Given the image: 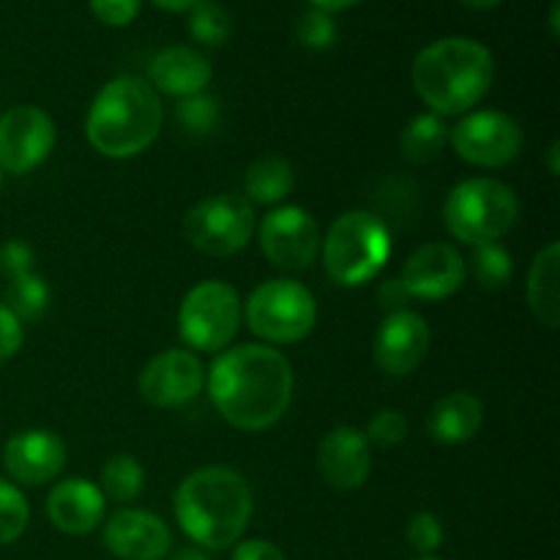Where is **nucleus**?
<instances>
[{
    "label": "nucleus",
    "instance_id": "44",
    "mask_svg": "<svg viewBox=\"0 0 560 560\" xmlns=\"http://www.w3.org/2000/svg\"><path fill=\"white\" fill-rule=\"evenodd\" d=\"M550 27H552V36H558V3H552V11H550Z\"/></svg>",
    "mask_w": 560,
    "mask_h": 560
},
{
    "label": "nucleus",
    "instance_id": "31",
    "mask_svg": "<svg viewBox=\"0 0 560 560\" xmlns=\"http://www.w3.org/2000/svg\"><path fill=\"white\" fill-rule=\"evenodd\" d=\"M295 38L310 49H328L337 42V25H334L328 11H320L312 5V9H306L295 20Z\"/></svg>",
    "mask_w": 560,
    "mask_h": 560
},
{
    "label": "nucleus",
    "instance_id": "10",
    "mask_svg": "<svg viewBox=\"0 0 560 560\" xmlns=\"http://www.w3.org/2000/svg\"><path fill=\"white\" fill-rule=\"evenodd\" d=\"M459 159L476 167H506L523 151V129L517 120L498 109H481L459 120L448 135Z\"/></svg>",
    "mask_w": 560,
    "mask_h": 560
},
{
    "label": "nucleus",
    "instance_id": "36",
    "mask_svg": "<svg viewBox=\"0 0 560 560\" xmlns=\"http://www.w3.org/2000/svg\"><path fill=\"white\" fill-rule=\"evenodd\" d=\"M22 339H25L22 323L0 304V361L11 359L22 348Z\"/></svg>",
    "mask_w": 560,
    "mask_h": 560
},
{
    "label": "nucleus",
    "instance_id": "15",
    "mask_svg": "<svg viewBox=\"0 0 560 560\" xmlns=\"http://www.w3.org/2000/svg\"><path fill=\"white\" fill-rule=\"evenodd\" d=\"M432 334L419 312L397 310L381 323L375 337V361L386 375H410L424 364Z\"/></svg>",
    "mask_w": 560,
    "mask_h": 560
},
{
    "label": "nucleus",
    "instance_id": "33",
    "mask_svg": "<svg viewBox=\"0 0 560 560\" xmlns=\"http://www.w3.org/2000/svg\"><path fill=\"white\" fill-rule=\"evenodd\" d=\"M408 541L419 556H432L443 545V525L432 512H419L408 523Z\"/></svg>",
    "mask_w": 560,
    "mask_h": 560
},
{
    "label": "nucleus",
    "instance_id": "30",
    "mask_svg": "<svg viewBox=\"0 0 560 560\" xmlns=\"http://www.w3.org/2000/svg\"><path fill=\"white\" fill-rule=\"evenodd\" d=\"M27 520H31V509H27L25 495L14 485L0 479V547L20 539L27 528Z\"/></svg>",
    "mask_w": 560,
    "mask_h": 560
},
{
    "label": "nucleus",
    "instance_id": "3",
    "mask_svg": "<svg viewBox=\"0 0 560 560\" xmlns=\"http://www.w3.org/2000/svg\"><path fill=\"white\" fill-rule=\"evenodd\" d=\"M495 58L481 42L465 36L441 38L413 60V88L435 115H463L490 93Z\"/></svg>",
    "mask_w": 560,
    "mask_h": 560
},
{
    "label": "nucleus",
    "instance_id": "41",
    "mask_svg": "<svg viewBox=\"0 0 560 560\" xmlns=\"http://www.w3.org/2000/svg\"><path fill=\"white\" fill-rule=\"evenodd\" d=\"M463 5H468V9H476V11H487V9H495L501 0H459Z\"/></svg>",
    "mask_w": 560,
    "mask_h": 560
},
{
    "label": "nucleus",
    "instance_id": "4",
    "mask_svg": "<svg viewBox=\"0 0 560 560\" xmlns=\"http://www.w3.org/2000/svg\"><path fill=\"white\" fill-rule=\"evenodd\" d=\"M164 107L151 82L142 77H115L93 98L85 135L93 151L107 159L140 156L162 131Z\"/></svg>",
    "mask_w": 560,
    "mask_h": 560
},
{
    "label": "nucleus",
    "instance_id": "25",
    "mask_svg": "<svg viewBox=\"0 0 560 560\" xmlns=\"http://www.w3.org/2000/svg\"><path fill=\"white\" fill-rule=\"evenodd\" d=\"M5 310L20 323H33L47 312L49 306V288L38 273H22V277L9 279L5 284Z\"/></svg>",
    "mask_w": 560,
    "mask_h": 560
},
{
    "label": "nucleus",
    "instance_id": "9",
    "mask_svg": "<svg viewBox=\"0 0 560 560\" xmlns=\"http://www.w3.org/2000/svg\"><path fill=\"white\" fill-rule=\"evenodd\" d=\"M255 233V208L246 197L222 195L197 202L184 219V235L197 252L211 257L238 255Z\"/></svg>",
    "mask_w": 560,
    "mask_h": 560
},
{
    "label": "nucleus",
    "instance_id": "35",
    "mask_svg": "<svg viewBox=\"0 0 560 560\" xmlns=\"http://www.w3.org/2000/svg\"><path fill=\"white\" fill-rule=\"evenodd\" d=\"M0 271L5 273V279H16L22 273L33 271V249L25 244V241H5L0 246Z\"/></svg>",
    "mask_w": 560,
    "mask_h": 560
},
{
    "label": "nucleus",
    "instance_id": "46",
    "mask_svg": "<svg viewBox=\"0 0 560 560\" xmlns=\"http://www.w3.org/2000/svg\"><path fill=\"white\" fill-rule=\"evenodd\" d=\"M0 186H3V170H0Z\"/></svg>",
    "mask_w": 560,
    "mask_h": 560
},
{
    "label": "nucleus",
    "instance_id": "38",
    "mask_svg": "<svg viewBox=\"0 0 560 560\" xmlns=\"http://www.w3.org/2000/svg\"><path fill=\"white\" fill-rule=\"evenodd\" d=\"M377 299H381V306L383 310H402L405 301L410 299L408 290H405L402 279H386V282L381 284V293H377Z\"/></svg>",
    "mask_w": 560,
    "mask_h": 560
},
{
    "label": "nucleus",
    "instance_id": "23",
    "mask_svg": "<svg viewBox=\"0 0 560 560\" xmlns=\"http://www.w3.org/2000/svg\"><path fill=\"white\" fill-rule=\"evenodd\" d=\"M295 170L282 156H262L249 164L244 178V191L249 202L260 206H277L293 191Z\"/></svg>",
    "mask_w": 560,
    "mask_h": 560
},
{
    "label": "nucleus",
    "instance_id": "22",
    "mask_svg": "<svg viewBox=\"0 0 560 560\" xmlns=\"http://www.w3.org/2000/svg\"><path fill=\"white\" fill-rule=\"evenodd\" d=\"M560 246L552 241L536 255L528 273V304L536 320L547 328L560 323Z\"/></svg>",
    "mask_w": 560,
    "mask_h": 560
},
{
    "label": "nucleus",
    "instance_id": "1",
    "mask_svg": "<svg viewBox=\"0 0 560 560\" xmlns=\"http://www.w3.org/2000/svg\"><path fill=\"white\" fill-rule=\"evenodd\" d=\"M293 383V366L282 350L271 345H241L213 361L208 392L228 424L260 432L288 413Z\"/></svg>",
    "mask_w": 560,
    "mask_h": 560
},
{
    "label": "nucleus",
    "instance_id": "14",
    "mask_svg": "<svg viewBox=\"0 0 560 560\" xmlns=\"http://www.w3.org/2000/svg\"><path fill=\"white\" fill-rule=\"evenodd\" d=\"M468 279V262L446 241H432L419 246L408 257L402 271V284L408 295L424 301H441L457 293Z\"/></svg>",
    "mask_w": 560,
    "mask_h": 560
},
{
    "label": "nucleus",
    "instance_id": "16",
    "mask_svg": "<svg viewBox=\"0 0 560 560\" xmlns=\"http://www.w3.org/2000/svg\"><path fill=\"white\" fill-rule=\"evenodd\" d=\"M3 463L20 485H49L66 468V443L52 430H22L5 443Z\"/></svg>",
    "mask_w": 560,
    "mask_h": 560
},
{
    "label": "nucleus",
    "instance_id": "18",
    "mask_svg": "<svg viewBox=\"0 0 560 560\" xmlns=\"http://www.w3.org/2000/svg\"><path fill=\"white\" fill-rule=\"evenodd\" d=\"M317 468L334 490H359L370 479V441L355 427H334L317 446Z\"/></svg>",
    "mask_w": 560,
    "mask_h": 560
},
{
    "label": "nucleus",
    "instance_id": "12",
    "mask_svg": "<svg viewBox=\"0 0 560 560\" xmlns=\"http://www.w3.org/2000/svg\"><path fill=\"white\" fill-rule=\"evenodd\" d=\"M55 148V124L42 107L20 104L0 115V170L25 175Z\"/></svg>",
    "mask_w": 560,
    "mask_h": 560
},
{
    "label": "nucleus",
    "instance_id": "20",
    "mask_svg": "<svg viewBox=\"0 0 560 560\" xmlns=\"http://www.w3.org/2000/svg\"><path fill=\"white\" fill-rule=\"evenodd\" d=\"M148 77H151V85L156 93L162 91L167 96L186 98L195 96V93H206L213 69L211 60L197 52V49L167 47L153 55L151 66H148Z\"/></svg>",
    "mask_w": 560,
    "mask_h": 560
},
{
    "label": "nucleus",
    "instance_id": "5",
    "mask_svg": "<svg viewBox=\"0 0 560 560\" xmlns=\"http://www.w3.org/2000/svg\"><path fill=\"white\" fill-rule=\"evenodd\" d=\"M392 235L386 222L370 211H348L323 238V266L339 288H359L386 268Z\"/></svg>",
    "mask_w": 560,
    "mask_h": 560
},
{
    "label": "nucleus",
    "instance_id": "42",
    "mask_svg": "<svg viewBox=\"0 0 560 560\" xmlns=\"http://www.w3.org/2000/svg\"><path fill=\"white\" fill-rule=\"evenodd\" d=\"M173 560H208L200 550H180Z\"/></svg>",
    "mask_w": 560,
    "mask_h": 560
},
{
    "label": "nucleus",
    "instance_id": "11",
    "mask_svg": "<svg viewBox=\"0 0 560 560\" xmlns=\"http://www.w3.org/2000/svg\"><path fill=\"white\" fill-rule=\"evenodd\" d=\"M257 235L268 260L284 271H306L320 252L315 217L299 206H282L266 213Z\"/></svg>",
    "mask_w": 560,
    "mask_h": 560
},
{
    "label": "nucleus",
    "instance_id": "24",
    "mask_svg": "<svg viewBox=\"0 0 560 560\" xmlns=\"http://www.w3.org/2000/svg\"><path fill=\"white\" fill-rule=\"evenodd\" d=\"M448 135H452V129H448V124L441 115L421 113L402 129L399 148H402V156L408 162L427 164L441 156L448 142Z\"/></svg>",
    "mask_w": 560,
    "mask_h": 560
},
{
    "label": "nucleus",
    "instance_id": "43",
    "mask_svg": "<svg viewBox=\"0 0 560 560\" xmlns=\"http://www.w3.org/2000/svg\"><path fill=\"white\" fill-rule=\"evenodd\" d=\"M558 142H552L550 145V173L558 175Z\"/></svg>",
    "mask_w": 560,
    "mask_h": 560
},
{
    "label": "nucleus",
    "instance_id": "28",
    "mask_svg": "<svg viewBox=\"0 0 560 560\" xmlns=\"http://www.w3.org/2000/svg\"><path fill=\"white\" fill-rule=\"evenodd\" d=\"M470 273H474L476 284L485 290H501L512 282L514 262L512 255L503 249L498 241L490 244H476L474 255H470Z\"/></svg>",
    "mask_w": 560,
    "mask_h": 560
},
{
    "label": "nucleus",
    "instance_id": "13",
    "mask_svg": "<svg viewBox=\"0 0 560 560\" xmlns=\"http://www.w3.org/2000/svg\"><path fill=\"white\" fill-rule=\"evenodd\" d=\"M206 386V366L189 350H164L140 372V394L153 408H180Z\"/></svg>",
    "mask_w": 560,
    "mask_h": 560
},
{
    "label": "nucleus",
    "instance_id": "8",
    "mask_svg": "<svg viewBox=\"0 0 560 560\" xmlns=\"http://www.w3.org/2000/svg\"><path fill=\"white\" fill-rule=\"evenodd\" d=\"M241 299L233 284L206 279L186 293L178 312V331L189 348L219 353L235 339L241 326Z\"/></svg>",
    "mask_w": 560,
    "mask_h": 560
},
{
    "label": "nucleus",
    "instance_id": "45",
    "mask_svg": "<svg viewBox=\"0 0 560 560\" xmlns=\"http://www.w3.org/2000/svg\"><path fill=\"white\" fill-rule=\"evenodd\" d=\"M416 560H438V558H432V556H421V558H416Z\"/></svg>",
    "mask_w": 560,
    "mask_h": 560
},
{
    "label": "nucleus",
    "instance_id": "2",
    "mask_svg": "<svg viewBox=\"0 0 560 560\" xmlns=\"http://www.w3.org/2000/svg\"><path fill=\"white\" fill-rule=\"evenodd\" d=\"M252 490L244 476L224 465H208L180 481L175 517L195 545L228 550L238 545L252 520Z\"/></svg>",
    "mask_w": 560,
    "mask_h": 560
},
{
    "label": "nucleus",
    "instance_id": "19",
    "mask_svg": "<svg viewBox=\"0 0 560 560\" xmlns=\"http://www.w3.org/2000/svg\"><path fill=\"white\" fill-rule=\"evenodd\" d=\"M47 517L69 536H85L104 520V492L93 481L63 479L47 498Z\"/></svg>",
    "mask_w": 560,
    "mask_h": 560
},
{
    "label": "nucleus",
    "instance_id": "39",
    "mask_svg": "<svg viewBox=\"0 0 560 560\" xmlns=\"http://www.w3.org/2000/svg\"><path fill=\"white\" fill-rule=\"evenodd\" d=\"M355 3H361V0H312V5H315V9L328 11V14H334V11L353 9Z\"/></svg>",
    "mask_w": 560,
    "mask_h": 560
},
{
    "label": "nucleus",
    "instance_id": "34",
    "mask_svg": "<svg viewBox=\"0 0 560 560\" xmlns=\"http://www.w3.org/2000/svg\"><path fill=\"white\" fill-rule=\"evenodd\" d=\"M142 0H91V11L98 22L109 27H126L140 14Z\"/></svg>",
    "mask_w": 560,
    "mask_h": 560
},
{
    "label": "nucleus",
    "instance_id": "17",
    "mask_svg": "<svg viewBox=\"0 0 560 560\" xmlns=\"http://www.w3.org/2000/svg\"><path fill=\"white\" fill-rule=\"evenodd\" d=\"M104 545L120 560H162L173 536L162 517L142 509H120L104 525Z\"/></svg>",
    "mask_w": 560,
    "mask_h": 560
},
{
    "label": "nucleus",
    "instance_id": "32",
    "mask_svg": "<svg viewBox=\"0 0 560 560\" xmlns=\"http://www.w3.org/2000/svg\"><path fill=\"white\" fill-rule=\"evenodd\" d=\"M408 435V419H405L399 410H381V413L372 416L370 430H366V441L375 443V446H397Z\"/></svg>",
    "mask_w": 560,
    "mask_h": 560
},
{
    "label": "nucleus",
    "instance_id": "27",
    "mask_svg": "<svg viewBox=\"0 0 560 560\" xmlns=\"http://www.w3.org/2000/svg\"><path fill=\"white\" fill-rule=\"evenodd\" d=\"M145 487V470L131 454H113L102 465V487L98 490L118 503L135 501Z\"/></svg>",
    "mask_w": 560,
    "mask_h": 560
},
{
    "label": "nucleus",
    "instance_id": "21",
    "mask_svg": "<svg viewBox=\"0 0 560 560\" xmlns=\"http://www.w3.org/2000/svg\"><path fill=\"white\" fill-rule=\"evenodd\" d=\"M481 421H485L481 399L470 392H454L438 399L435 408L430 410L427 432L432 441L443 443V446H457V443H468L470 438L479 435Z\"/></svg>",
    "mask_w": 560,
    "mask_h": 560
},
{
    "label": "nucleus",
    "instance_id": "6",
    "mask_svg": "<svg viewBox=\"0 0 560 560\" xmlns=\"http://www.w3.org/2000/svg\"><path fill=\"white\" fill-rule=\"evenodd\" d=\"M517 195L495 178L463 180L443 206L448 233L470 246L503 238L517 224Z\"/></svg>",
    "mask_w": 560,
    "mask_h": 560
},
{
    "label": "nucleus",
    "instance_id": "29",
    "mask_svg": "<svg viewBox=\"0 0 560 560\" xmlns=\"http://www.w3.org/2000/svg\"><path fill=\"white\" fill-rule=\"evenodd\" d=\"M189 31L206 47H222L233 33V20L217 0H197L189 9Z\"/></svg>",
    "mask_w": 560,
    "mask_h": 560
},
{
    "label": "nucleus",
    "instance_id": "7",
    "mask_svg": "<svg viewBox=\"0 0 560 560\" xmlns=\"http://www.w3.org/2000/svg\"><path fill=\"white\" fill-rule=\"evenodd\" d=\"M246 326L255 337L271 345H293L310 337L317 306L310 290L293 279H268L252 290L246 301Z\"/></svg>",
    "mask_w": 560,
    "mask_h": 560
},
{
    "label": "nucleus",
    "instance_id": "26",
    "mask_svg": "<svg viewBox=\"0 0 560 560\" xmlns=\"http://www.w3.org/2000/svg\"><path fill=\"white\" fill-rule=\"evenodd\" d=\"M175 126L191 140L211 137L222 126V104L211 93H195L180 98L175 107Z\"/></svg>",
    "mask_w": 560,
    "mask_h": 560
},
{
    "label": "nucleus",
    "instance_id": "37",
    "mask_svg": "<svg viewBox=\"0 0 560 560\" xmlns=\"http://www.w3.org/2000/svg\"><path fill=\"white\" fill-rule=\"evenodd\" d=\"M233 560H284V552L266 539H246L235 545Z\"/></svg>",
    "mask_w": 560,
    "mask_h": 560
},
{
    "label": "nucleus",
    "instance_id": "40",
    "mask_svg": "<svg viewBox=\"0 0 560 560\" xmlns=\"http://www.w3.org/2000/svg\"><path fill=\"white\" fill-rule=\"evenodd\" d=\"M159 9H167V11H189L197 0H153Z\"/></svg>",
    "mask_w": 560,
    "mask_h": 560
}]
</instances>
